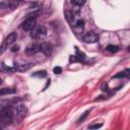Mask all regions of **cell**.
<instances>
[{
  "label": "cell",
  "mask_w": 130,
  "mask_h": 130,
  "mask_svg": "<svg viewBox=\"0 0 130 130\" xmlns=\"http://www.w3.org/2000/svg\"><path fill=\"white\" fill-rule=\"evenodd\" d=\"M13 119V111L11 108H4L0 111V120L3 123H10Z\"/></svg>",
  "instance_id": "6da1fadb"
},
{
  "label": "cell",
  "mask_w": 130,
  "mask_h": 130,
  "mask_svg": "<svg viewBox=\"0 0 130 130\" xmlns=\"http://www.w3.org/2000/svg\"><path fill=\"white\" fill-rule=\"evenodd\" d=\"M37 24V20L35 17H28L23 23H22V28L24 30H31L35 28Z\"/></svg>",
  "instance_id": "7a4b0ae2"
},
{
  "label": "cell",
  "mask_w": 130,
  "mask_h": 130,
  "mask_svg": "<svg viewBox=\"0 0 130 130\" xmlns=\"http://www.w3.org/2000/svg\"><path fill=\"white\" fill-rule=\"evenodd\" d=\"M98 40H99V36L93 31H88L83 36V41L87 44L95 43V42H98Z\"/></svg>",
  "instance_id": "3957f363"
},
{
  "label": "cell",
  "mask_w": 130,
  "mask_h": 130,
  "mask_svg": "<svg viewBox=\"0 0 130 130\" xmlns=\"http://www.w3.org/2000/svg\"><path fill=\"white\" fill-rule=\"evenodd\" d=\"M46 32H47V28L42 25V26H39V27H37L36 29L32 30L31 37H32L34 39H40V38L44 37V36L46 35Z\"/></svg>",
  "instance_id": "277c9868"
},
{
  "label": "cell",
  "mask_w": 130,
  "mask_h": 130,
  "mask_svg": "<svg viewBox=\"0 0 130 130\" xmlns=\"http://www.w3.org/2000/svg\"><path fill=\"white\" fill-rule=\"evenodd\" d=\"M40 50L46 55V56H50L53 52V47L50 43H42L40 45Z\"/></svg>",
  "instance_id": "5b68a950"
},
{
  "label": "cell",
  "mask_w": 130,
  "mask_h": 130,
  "mask_svg": "<svg viewBox=\"0 0 130 130\" xmlns=\"http://www.w3.org/2000/svg\"><path fill=\"white\" fill-rule=\"evenodd\" d=\"M19 5L18 0H7L5 2L0 3V7L2 8H15Z\"/></svg>",
  "instance_id": "8992f818"
},
{
  "label": "cell",
  "mask_w": 130,
  "mask_h": 130,
  "mask_svg": "<svg viewBox=\"0 0 130 130\" xmlns=\"http://www.w3.org/2000/svg\"><path fill=\"white\" fill-rule=\"evenodd\" d=\"M84 28V20L83 19H78L74 24H73V30L75 34H80Z\"/></svg>",
  "instance_id": "52a82bcc"
},
{
  "label": "cell",
  "mask_w": 130,
  "mask_h": 130,
  "mask_svg": "<svg viewBox=\"0 0 130 130\" xmlns=\"http://www.w3.org/2000/svg\"><path fill=\"white\" fill-rule=\"evenodd\" d=\"M39 51H40V46L37 45V44H30V45H28V46L26 47V49H25V52H26V54H28V55L36 54V53L39 52Z\"/></svg>",
  "instance_id": "ba28073f"
},
{
  "label": "cell",
  "mask_w": 130,
  "mask_h": 130,
  "mask_svg": "<svg viewBox=\"0 0 130 130\" xmlns=\"http://www.w3.org/2000/svg\"><path fill=\"white\" fill-rule=\"evenodd\" d=\"M16 39H17V35H16V32H11V34H9L8 36H7V38H6V44L7 45H11V44H13L15 41H16Z\"/></svg>",
  "instance_id": "9c48e42d"
},
{
  "label": "cell",
  "mask_w": 130,
  "mask_h": 130,
  "mask_svg": "<svg viewBox=\"0 0 130 130\" xmlns=\"http://www.w3.org/2000/svg\"><path fill=\"white\" fill-rule=\"evenodd\" d=\"M14 92H15V89H13V88H2V89H0V94L1 95L10 94V93H14Z\"/></svg>",
  "instance_id": "30bf717a"
},
{
  "label": "cell",
  "mask_w": 130,
  "mask_h": 130,
  "mask_svg": "<svg viewBox=\"0 0 130 130\" xmlns=\"http://www.w3.org/2000/svg\"><path fill=\"white\" fill-rule=\"evenodd\" d=\"M32 76L35 77H40V78H43V77H46L47 76V72L45 70H42V71H38V72H35L32 74Z\"/></svg>",
  "instance_id": "8fae6325"
},
{
  "label": "cell",
  "mask_w": 130,
  "mask_h": 130,
  "mask_svg": "<svg viewBox=\"0 0 130 130\" xmlns=\"http://www.w3.org/2000/svg\"><path fill=\"white\" fill-rule=\"evenodd\" d=\"M25 112H26V110H25V107H24V106H18V108H17V113H18L20 116H24V115H25Z\"/></svg>",
  "instance_id": "7c38bea8"
},
{
  "label": "cell",
  "mask_w": 130,
  "mask_h": 130,
  "mask_svg": "<svg viewBox=\"0 0 130 130\" xmlns=\"http://www.w3.org/2000/svg\"><path fill=\"white\" fill-rule=\"evenodd\" d=\"M118 50H119V48H118L117 46H114V45H109V46L107 47V51L112 52V53H115V52H117Z\"/></svg>",
  "instance_id": "4fadbf2b"
},
{
  "label": "cell",
  "mask_w": 130,
  "mask_h": 130,
  "mask_svg": "<svg viewBox=\"0 0 130 130\" xmlns=\"http://www.w3.org/2000/svg\"><path fill=\"white\" fill-rule=\"evenodd\" d=\"M71 3L75 6H82L85 3V0H71Z\"/></svg>",
  "instance_id": "5bb4252c"
},
{
  "label": "cell",
  "mask_w": 130,
  "mask_h": 130,
  "mask_svg": "<svg viewBox=\"0 0 130 130\" xmlns=\"http://www.w3.org/2000/svg\"><path fill=\"white\" fill-rule=\"evenodd\" d=\"M53 72H54L55 74H60V73H62V68L59 67V66H57V67H55V68L53 69Z\"/></svg>",
  "instance_id": "9a60e30c"
},
{
  "label": "cell",
  "mask_w": 130,
  "mask_h": 130,
  "mask_svg": "<svg viewBox=\"0 0 130 130\" xmlns=\"http://www.w3.org/2000/svg\"><path fill=\"white\" fill-rule=\"evenodd\" d=\"M30 67H31V64H26V66H25V65H24V66H22V65H21V66H19V68H18V69L22 71V70H27V69H28V68H30Z\"/></svg>",
  "instance_id": "2e32d148"
},
{
  "label": "cell",
  "mask_w": 130,
  "mask_h": 130,
  "mask_svg": "<svg viewBox=\"0 0 130 130\" xmlns=\"http://www.w3.org/2000/svg\"><path fill=\"white\" fill-rule=\"evenodd\" d=\"M102 127V124H94V125H90L88 128L89 129H98V128H101Z\"/></svg>",
  "instance_id": "e0dca14e"
},
{
  "label": "cell",
  "mask_w": 130,
  "mask_h": 130,
  "mask_svg": "<svg viewBox=\"0 0 130 130\" xmlns=\"http://www.w3.org/2000/svg\"><path fill=\"white\" fill-rule=\"evenodd\" d=\"M88 113H89V111H86V112H85V113L83 114V116L79 118V120H78V122H81V121H82V120H83V119H84V118H85V117L87 116V114H88Z\"/></svg>",
  "instance_id": "ac0fdd59"
},
{
  "label": "cell",
  "mask_w": 130,
  "mask_h": 130,
  "mask_svg": "<svg viewBox=\"0 0 130 130\" xmlns=\"http://www.w3.org/2000/svg\"><path fill=\"white\" fill-rule=\"evenodd\" d=\"M18 48H19V46H13L12 49H11V51L12 52H17L18 51Z\"/></svg>",
  "instance_id": "d6986e66"
},
{
  "label": "cell",
  "mask_w": 130,
  "mask_h": 130,
  "mask_svg": "<svg viewBox=\"0 0 130 130\" xmlns=\"http://www.w3.org/2000/svg\"><path fill=\"white\" fill-rule=\"evenodd\" d=\"M2 128H3V127H2V125H1V124H0V130H1V129H2Z\"/></svg>",
  "instance_id": "ffe728a7"
},
{
  "label": "cell",
  "mask_w": 130,
  "mask_h": 130,
  "mask_svg": "<svg viewBox=\"0 0 130 130\" xmlns=\"http://www.w3.org/2000/svg\"><path fill=\"white\" fill-rule=\"evenodd\" d=\"M1 83H2V79L0 78V85H1Z\"/></svg>",
  "instance_id": "44dd1931"
}]
</instances>
